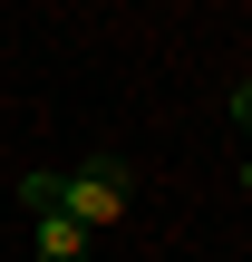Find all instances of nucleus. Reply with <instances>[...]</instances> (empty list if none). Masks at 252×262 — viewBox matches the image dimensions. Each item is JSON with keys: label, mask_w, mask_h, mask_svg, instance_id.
<instances>
[{"label": "nucleus", "mask_w": 252, "mask_h": 262, "mask_svg": "<svg viewBox=\"0 0 252 262\" xmlns=\"http://www.w3.org/2000/svg\"><path fill=\"white\" fill-rule=\"evenodd\" d=\"M58 214H68L78 233H117V224H126V165H117V156H97V165L58 175Z\"/></svg>", "instance_id": "1"}, {"label": "nucleus", "mask_w": 252, "mask_h": 262, "mask_svg": "<svg viewBox=\"0 0 252 262\" xmlns=\"http://www.w3.org/2000/svg\"><path fill=\"white\" fill-rule=\"evenodd\" d=\"M29 243H39V262H87L97 233H78L68 214H29Z\"/></svg>", "instance_id": "2"}, {"label": "nucleus", "mask_w": 252, "mask_h": 262, "mask_svg": "<svg viewBox=\"0 0 252 262\" xmlns=\"http://www.w3.org/2000/svg\"><path fill=\"white\" fill-rule=\"evenodd\" d=\"M19 214H58V175H49V165L19 175Z\"/></svg>", "instance_id": "3"}, {"label": "nucleus", "mask_w": 252, "mask_h": 262, "mask_svg": "<svg viewBox=\"0 0 252 262\" xmlns=\"http://www.w3.org/2000/svg\"><path fill=\"white\" fill-rule=\"evenodd\" d=\"M223 117H233V126L252 136V78H233V97H223Z\"/></svg>", "instance_id": "4"}, {"label": "nucleus", "mask_w": 252, "mask_h": 262, "mask_svg": "<svg viewBox=\"0 0 252 262\" xmlns=\"http://www.w3.org/2000/svg\"><path fill=\"white\" fill-rule=\"evenodd\" d=\"M243 185H252V156H243Z\"/></svg>", "instance_id": "5"}]
</instances>
